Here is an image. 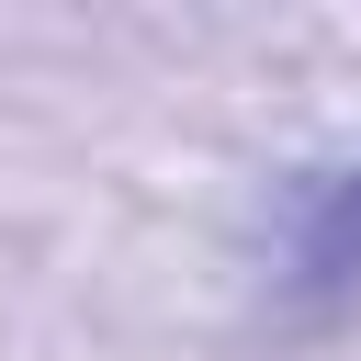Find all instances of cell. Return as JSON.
I'll return each mask as SVG.
<instances>
[{
    "mask_svg": "<svg viewBox=\"0 0 361 361\" xmlns=\"http://www.w3.org/2000/svg\"><path fill=\"white\" fill-rule=\"evenodd\" d=\"M271 293L293 327H338L361 305V158L293 169L271 203Z\"/></svg>",
    "mask_w": 361,
    "mask_h": 361,
    "instance_id": "obj_1",
    "label": "cell"
}]
</instances>
